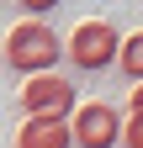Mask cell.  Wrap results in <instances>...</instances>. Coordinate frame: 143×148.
Returning <instances> with one entry per match:
<instances>
[{"mask_svg": "<svg viewBox=\"0 0 143 148\" xmlns=\"http://www.w3.org/2000/svg\"><path fill=\"white\" fill-rule=\"evenodd\" d=\"M6 64L16 69V74H48L53 64L64 58V42L53 37V27H43V21H21V27H11V37H6Z\"/></svg>", "mask_w": 143, "mask_h": 148, "instance_id": "1", "label": "cell"}, {"mask_svg": "<svg viewBox=\"0 0 143 148\" xmlns=\"http://www.w3.org/2000/svg\"><path fill=\"white\" fill-rule=\"evenodd\" d=\"M117 42H122V32L111 21H80L74 32H69V64L85 69V74H101V69H111L117 64Z\"/></svg>", "mask_w": 143, "mask_h": 148, "instance_id": "2", "label": "cell"}, {"mask_svg": "<svg viewBox=\"0 0 143 148\" xmlns=\"http://www.w3.org/2000/svg\"><path fill=\"white\" fill-rule=\"evenodd\" d=\"M16 106L27 111V116H58L69 122V111H74V85L64 79V74H27V85H21V95H16Z\"/></svg>", "mask_w": 143, "mask_h": 148, "instance_id": "3", "label": "cell"}, {"mask_svg": "<svg viewBox=\"0 0 143 148\" xmlns=\"http://www.w3.org/2000/svg\"><path fill=\"white\" fill-rule=\"evenodd\" d=\"M117 138H122V111L117 106L90 101V106L69 111V143L74 148H117Z\"/></svg>", "mask_w": 143, "mask_h": 148, "instance_id": "4", "label": "cell"}, {"mask_svg": "<svg viewBox=\"0 0 143 148\" xmlns=\"http://www.w3.org/2000/svg\"><path fill=\"white\" fill-rule=\"evenodd\" d=\"M16 148H74L69 143V122H58V116H27L16 127Z\"/></svg>", "mask_w": 143, "mask_h": 148, "instance_id": "5", "label": "cell"}, {"mask_svg": "<svg viewBox=\"0 0 143 148\" xmlns=\"http://www.w3.org/2000/svg\"><path fill=\"white\" fill-rule=\"evenodd\" d=\"M117 69L127 74L133 85L143 79V32H127V37L117 42Z\"/></svg>", "mask_w": 143, "mask_h": 148, "instance_id": "6", "label": "cell"}, {"mask_svg": "<svg viewBox=\"0 0 143 148\" xmlns=\"http://www.w3.org/2000/svg\"><path fill=\"white\" fill-rule=\"evenodd\" d=\"M117 143H122V148H143V116H138V111L122 122V138H117Z\"/></svg>", "mask_w": 143, "mask_h": 148, "instance_id": "7", "label": "cell"}, {"mask_svg": "<svg viewBox=\"0 0 143 148\" xmlns=\"http://www.w3.org/2000/svg\"><path fill=\"white\" fill-rule=\"evenodd\" d=\"M53 5H58V0H21V11H27V16H43V11H53Z\"/></svg>", "mask_w": 143, "mask_h": 148, "instance_id": "8", "label": "cell"}, {"mask_svg": "<svg viewBox=\"0 0 143 148\" xmlns=\"http://www.w3.org/2000/svg\"><path fill=\"white\" fill-rule=\"evenodd\" d=\"M127 111H138V116H143V79L133 85V95H127Z\"/></svg>", "mask_w": 143, "mask_h": 148, "instance_id": "9", "label": "cell"}]
</instances>
